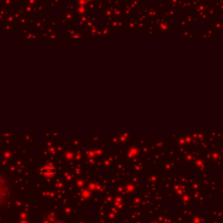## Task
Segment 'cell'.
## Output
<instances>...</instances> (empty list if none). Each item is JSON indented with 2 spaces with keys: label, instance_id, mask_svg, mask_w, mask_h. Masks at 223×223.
<instances>
[{
  "label": "cell",
  "instance_id": "obj_1",
  "mask_svg": "<svg viewBox=\"0 0 223 223\" xmlns=\"http://www.w3.org/2000/svg\"><path fill=\"white\" fill-rule=\"evenodd\" d=\"M42 173L45 174V175H53L54 173H55V169L53 167H45L42 170Z\"/></svg>",
  "mask_w": 223,
  "mask_h": 223
}]
</instances>
